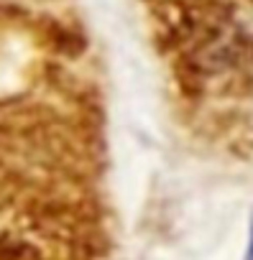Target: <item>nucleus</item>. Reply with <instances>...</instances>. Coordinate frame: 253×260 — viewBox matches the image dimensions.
<instances>
[{"label":"nucleus","mask_w":253,"mask_h":260,"mask_svg":"<svg viewBox=\"0 0 253 260\" xmlns=\"http://www.w3.org/2000/svg\"><path fill=\"white\" fill-rule=\"evenodd\" d=\"M245 260H253V222H250V232H248V247H245Z\"/></svg>","instance_id":"obj_1"}]
</instances>
